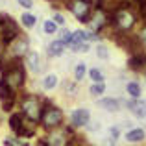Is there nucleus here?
I'll return each mask as SVG.
<instances>
[{"label": "nucleus", "instance_id": "nucleus-1", "mask_svg": "<svg viewBox=\"0 0 146 146\" xmlns=\"http://www.w3.org/2000/svg\"><path fill=\"white\" fill-rule=\"evenodd\" d=\"M2 80L15 91L24 85V68L21 65V59H11V63L7 61L6 68L2 70Z\"/></svg>", "mask_w": 146, "mask_h": 146}, {"label": "nucleus", "instance_id": "nucleus-2", "mask_svg": "<svg viewBox=\"0 0 146 146\" xmlns=\"http://www.w3.org/2000/svg\"><path fill=\"white\" fill-rule=\"evenodd\" d=\"M9 128L17 137H32L35 133V122L24 117V113H13L9 117Z\"/></svg>", "mask_w": 146, "mask_h": 146}, {"label": "nucleus", "instance_id": "nucleus-3", "mask_svg": "<svg viewBox=\"0 0 146 146\" xmlns=\"http://www.w3.org/2000/svg\"><path fill=\"white\" fill-rule=\"evenodd\" d=\"M44 106H46V104L39 96H35V94H28V96H24L22 102H21V109H22V113H24V117H28L30 120H33V122L41 120Z\"/></svg>", "mask_w": 146, "mask_h": 146}, {"label": "nucleus", "instance_id": "nucleus-4", "mask_svg": "<svg viewBox=\"0 0 146 146\" xmlns=\"http://www.w3.org/2000/svg\"><path fill=\"white\" fill-rule=\"evenodd\" d=\"M2 46H4V54H6V59L7 61H9V59H22V57L30 52L28 39H26L22 33L19 37H15L11 43L2 44ZM7 61H6V63H7Z\"/></svg>", "mask_w": 146, "mask_h": 146}, {"label": "nucleus", "instance_id": "nucleus-5", "mask_svg": "<svg viewBox=\"0 0 146 146\" xmlns=\"http://www.w3.org/2000/svg\"><path fill=\"white\" fill-rule=\"evenodd\" d=\"M87 24L91 26V30H93V32H102L106 26L111 24V13L104 6H98V4H96V6H94V9L91 11V15H89Z\"/></svg>", "mask_w": 146, "mask_h": 146}, {"label": "nucleus", "instance_id": "nucleus-6", "mask_svg": "<svg viewBox=\"0 0 146 146\" xmlns=\"http://www.w3.org/2000/svg\"><path fill=\"white\" fill-rule=\"evenodd\" d=\"M19 35H21V30H19L17 22L7 15H0V44L11 43Z\"/></svg>", "mask_w": 146, "mask_h": 146}, {"label": "nucleus", "instance_id": "nucleus-7", "mask_svg": "<svg viewBox=\"0 0 146 146\" xmlns=\"http://www.w3.org/2000/svg\"><path fill=\"white\" fill-rule=\"evenodd\" d=\"M67 7L70 9V13L76 17V21H80V22H87V21H89L91 11L94 9L93 0H68Z\"/></svg>", "mask_w": 146, "mask_h": 146}, {"label": "nucleus", "instance_id": "nucleus-8", "mask_svg": "<svg viewBox=\"0 0 146 146\" xmlns=\"http://www.w3.org/2000/svg\"><path fill=\"white\" fill-rule=\"evenodd\" d=\"M41 124L46 129L59 128V126L63 124V111L56 106H44L43 115H41Z\"/></svg>", "mask_w": 146, "mask_h": 146}, {"label": "nucleus", "instance_id": "nucleus-9", "mask_svg": "<svg viewBox=\"0 0 146 146\" xmlns=\"http://www.w3.org/2000/svg\"><path fill=\"white\" fill-rule=\"evenodd\" d=\"M44 141L50 144V146H68V143L72 141V135L68 129L65 128H54V129H48V135L44 137Z\"/></svg>", "mask_w": 146, "mask_h": 146}, {"label": "nucleus", "instance_id": "nucleus-10", "mask_svg": "<svg viewBox=\"0 0 146 146\" xmlns=\"http://www.w3.org/2000/svg\"><path fill=\"white\" fill-rule=\"evenodd\" d=\"M15 89H11L4 80H0V104H2V111L4 113H9L15 107Z\"/></svg>", "mask_w": 146, "mask_h": 146}, {"label": "nucleus", "instance_id": "nucleus-11", "mask_svg": "<svg viewBox=\"0 0 146 146\" xmlns=\"http://www.w3.org/2000/svg\"><path fill=\"white\" fill-rule=\"evenodd\" d=\"M91 120V115L87 109H83V107H80V109H74L70 115V122L72 126H76V128H82V126H87Z\"/></svg>", "mask_w": 146, "mask_h": 146}, {"label": "nucleus", "instance_id": "nucleus-12", "mask_svg": "<svg viewBox=\"0 0 146 146\" xmlns=\"http://www.w3.org/2000/svg\"><path fill=\"white\" fill-rule=\"evenodd\" d=\"M128 65H129V68L135 70V72L146 70V52H135V54H131Z\"/></svg>", "mask_w": 146, "mask_h": 146}, {"label": "nucleus", "instance_id": "nucleus-13", "mask_svg": "<svg viewBox=\"0 0 146 146\" xmlns=\"http://www.w3.org/2000/svg\"><path fill=\"white\" fill-rule=\"evenodd\" d=\"M128 107L131 109V113L135 115L137 118H146V100L133 98L131 102L128 104Z\"/></svg>", "mask_w": 146, "mask_h": 146}, {"label": "nucleus", "instance_id": "nucleus-14", "mask_svg": "<svg viewBox=\"0 0 146 146\" xmlns=\"http://www.w3.org/2000/svg\"><path fill=\"white\" fill-rule=\"evenodd\" d=\"M144 139H146V131L143 128H133V129H129V131L126 133V141H128V143L139 144V143H143Z\"/></svg>", "mask_w": 146, "mask_h": 146}, {"label": "nucleus", "instance_id": "nucleus-15", "mask_svg": "<svg viewBox=\"0 0 146 146\" xmlns=\"http://www.w3.org/2000/svg\"><path fill=\"white\" fill-rule=\"evenodd\" d=\"M26 65L32 72H39L41 65H39V54L37 52H28L26 54Z\"/></svg>", "mask_w": 146, "mask_h": 146}, {"label": "nucleus", "instance_id": "nucleus-16", "mask_svg": "<svg viewBox=\"0 0 146 146\" xmlns=\"http://www.w3.org/2000/svg\"><path fill=\"white\" fill-rule=\"evenodd\" d=\"M98 106L104 107V109H107V111H118L120 102L115 100V98H102V100H98Z\"/></svg>", "mask_w": 146, "mask_h": 146}, {"label": "nucleus", "instance_id": "nucleus-17", "mask_svg": "<svg viewBox=\"0 0 146 146\" xmlns=\"http://www.w3.org/2000/svg\"><path fill=\"white\" fill-rule=\"evenodd\" d=\"M63 50H65V43L61 39H57V41H54V43H50L48 54L54 56V57H59V56H63Z\"/></svg>", "mask_w": 146, "mask_h": 146}, {"label": "nucleus", "instance_id": "nucleus-18", "mask_svg": "<svg viewBox=\"0 0 146 146\" xmlns=\"http://www.w3.org/2000/svg\"><path fill=\"white\" fill-rule=\"evenodd\" d=\"M126 91H128V94L131 98H141V85L139 83H135V82H129L128 85H126Z\"/></svg>", "mask_w": 146, "mask_h": 146}, {"label": "nucleus", "instance_id": "nucleus-19", "mask_svg": "<svg viewBox=\"0 0 146 146\" xmlns=\"http://www.w3.org/2000/svg\"><path fill=\"white\" fill-rule=\"evenodd\" d=\"M21 22H22L24 28H33V26L37 24V17H35V15H32V13H24L21 17Z\"/></svg>", "mask_w": 146, "mask_h": 146}, {"label": "nucleus", "instance_id": "nucleus-20", "mask_svg": "<svg viewBox=\"0 0 146 146\" xmlns=\"http://www.w3.org/2000/svg\"><path fill=\"white\" fill-rule=\"evenodd\" d=\"M56 85H57V76L56 74H48V76H44V78H43V87L46 91H52Z\"/></svg>", "mask_w": 146, "mask_h": 146}, {"label": "nucleus", "instance_id": "nucleus-21", "mask_svg": "<svg viewBox=\"0 0 146 146\" xmlns=\"http://www.w3.org/2000/svg\"><path fill=\"white\" fill-rule=\"evenodd\" d=\"M89 93L93 94V96H100V94H104V93H106V85H104V82L102 83H93V85L89 87Z\"/></svg>", "mask_w": 146, "mask_h": 146}, {"label": "nucleus", "instance_id": "nucleus-22", "mask_svg": "<svg viewBox=\"0 0 146 146\" xmlns=\"http://www.w3.org/2000/svg\"><path fill=\"white\" fill-rule=\"evenodd\" d=\"M43 30H44V33H48V35H52V33H56L57 32V22L54 21H44V24H43Z\"/></svg>", "mask_w": 146, "mask_h": 146}, {"label": "nucleus", "instance_id": "nucleus-23", "mask_svg": "<svg viewBox=\"0 0 146 146\" xmlns=\"http://www.w3.org/2000/svg\"><path fill=\"white\" fill-rule=\"evenodd\" d=\"M89 78L93 80L94 83H102L104 80H106L104 74H102V70H98V68H91V70H89Z\"/></svg>", "mask_w": 146, "mask_h": 146}, {"label": "nucleus", "instance_id": "nucleus-24", "mask_svg": "<svg viewBox=\"0 0 146 146\" xmlns=\"http://www.w3.org/2000/svg\"><path fill=\"white\" fill-rule=\"evenodd\" d=\"M85 72H87V68H85V63H78V65H76V68H74V78H76V82L83 80Z\"/></svg>", "mask_w": 146, "mask_h": 146}, {"label": "nucleus", "instance_id": "nucleus-25", "mask_svg": "<svg viewBox=\"0 0 146 146\" xmlns=\"http://www.w3.org/2000/svg\"><path fill=\"white\" fill-rule=\"evenodd\" d=\"M135 9H137V15H139V19L146 24V2H143V4H137L135 6Z\"/></svg>", "mask_w": 146, "mask_h": 146}, {"label": "nucleus", "instance_id": "nucleus-26", "mask_svg": "<svg viewBox=\"0 0 146 146\" xmlns=\"http://www.w3.org/2000/svg\"><path fill=\"white\" fill-rule=\"evenodd\" d=\"M59 39L63 41L65 44H68V43H70V39H72V33L68 32L67 28H61V30H59Z\"/></svg>", "mask_w": 146, "mask_h": 146}, {"label": "nucleus", "instance_id": "nucleus-27", "mask_svg": "<svg viewBox=\"0 0 146 146\" xmlns=\"http://www.w3.org/2000/svg\"><path fill=\"white\" fill-rule=\"evenodd\" d=\"M96 56L100 57V59H107V57H109V52H107V48L104 46V44H98V48H96Z\"/></svg>", "mask_w": 146, "mask_h": 146}, {"label": "nucleus", "instance_id": "nucleus-28", "mask_svg": "<svg viewBox=\"0 0 146 146\" xmlns=\"http://www.w3.org/2000/svg\"><path fill=\"white\" fill-rule=\"evenodd\" d=\"M137 37H139L141 48H143V50H146V24L143 26V30H141V32H139V35H137Z\"/></svg>", "mask_w": 146, "mask_h": 146}, {"label": "nucleus", "instance_id": "nucleus-29", "mask_svg": "<svg viewBox=\"0 0 146 146\" xmlns=\"http://www.w3.org/2000/svg\"><path fill=\"white\" fill-rule=\"evenodd\" d=\"M4 146H28V144L19 141V139H6L4 141Z\"/></svg>", "mask_w": 146, "mask_h": 146}, {"label": "nucleus", "instance_id": "nucleus-30", "mask_svg": "<svg viewBox=\"0 0 146 146\" xmlns=\"http://www.w3.org/2000/svg\"><path fill=\"white\" fill-rule=\"evenodd\" d=\"M109 135H111V141H117L120 137V128L118 126H111L109 128Z\"/></svg>", "mask_w": 146, "mask_h": 146}, {"label": "nucleus", "instance_id": "nucleus-31", "mask_svg": "<svg viewBox=\"0 0 146 146\" xmlns=\"http://www.w3.org/2000/svg\"><path fill=\"white\" fill-rule=\"evenodd\" d=\"M17 4L24 9H32L33 7V0H17Z\"/></svg>", "mask_w": 146, "mask_h": 146}, {"label": "nucleus", "instance_id": "nucleus-32", "mask_svg": "<svg viewBox=\"0 0 146 146\" xmlns=\"http://www.w3.org/2000/svg\"><path fill=\"white\" fill-rule=\"evenodd\" d=\"M54 21H56L57 24H61V26L65 24V17H63L61 13H56V15H54Z\"/></svg>", "mask_w": 146, "mask_h": 146}, {"label": "nucleus", "instance_id": "nucleus-33", "mask_svg": "<svg viewBox=\"0 0 146 146\" xmlns=\"http://www.w3.org/2000/svg\"><path fill=\"white\" fill-rule=\"evenodd\" d=\"M39 146H50V144L46 143V141H41V143H39Z\"/></svg>", "mask_w": 146, "mask_h": 146}, {"label": "nucleus", "instance_id": "nucleus-34", "mask_svg": "<svg viewBox=\"0 0 146 146\" xmlns=\"http://www.w3.org/2000/svg\"><path fill=\"white\" fill-rule=\"evenodd\" d=\"M143 2H146V0H133V4H135V6H137V4H143Z\"/></svg>", "mask_w": 146, "mask_h": 146}]
</instances>
